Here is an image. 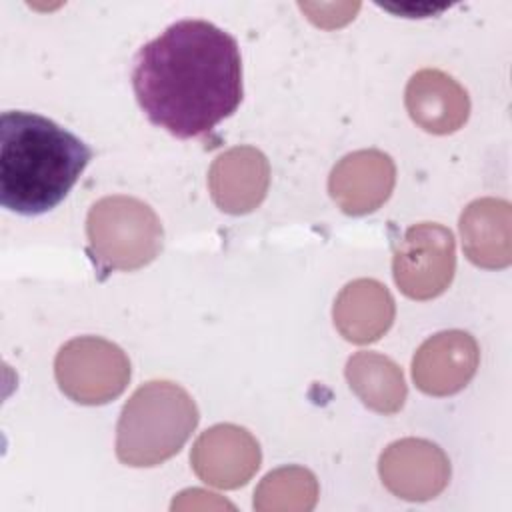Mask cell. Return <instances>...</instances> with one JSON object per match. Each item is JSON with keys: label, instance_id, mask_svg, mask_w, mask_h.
<instances>
[{"label": "cell", "instance_id": "cell-1", "mask_svg": "<svg viewBox=\"0 0 512 512\" xmlns=\"http://www.w3.org/2000/svg\"><path fill=\"white\" fill-rule=\"evenodd\" d=\"M132 88L148 120L176 138H200L242 100L236 40L206 20H180L144 44Z\"/></svg>", "mask_w": 512, "mask_h": 512}, {"label": "cell", "instance_id": "cell-2", "mask_svg": "<svg viewBox=\"0 0 512 512\" xmlns=\"http://www.w3.org/2000/svg\"><path fill=\"white\" fill-rule=\"evenodd\" d=\"M92 158L84 140L50 118L8 110L0 118V202L38 216L58 206Z\"/></svg>", "mask_w": 512, "mask_h": 512}, {"label": "cell", "instance_id": "cell-3", "mask_svg": "<svg viewBox=\"0 0 512 512\" xmlns=\"http://www.w3.org/2000/svg\"><path fill=\"white\" fill-rule=\"evenodd\" d=\"M198 424L192 396L168 380L142 384L124 404L116 428V456L126 466H156L172 458Z\"/></svg>", "mask_w": 512, "mask_h": 512}, {"label": "cell", "instance_id": "cell-4", "mask_svg": "<svg viewBox=\"0 0 512 512\" xmlns=\"http://www.w3.org/2000/svg\"><path fill=\"white\" fill-rule=\"evenodd\" d=\"M94 258L112 270H136L162 250V224L156 212L132 196L98 200L86 220Z\"/></svg>", "mask_w": 512, "mask_h": 512}, {"label": "cell", "instance_id": "cell-5", "mask_svg": "<svg viewBox=\"0 0 512 512\" xmlns=\"http://www.w3.org/2000/svg\"><path fill=\"white\" fill-rule=\"evenodd\" d=\"M54 374L70 400L94 406L124 392L130 380V362L120 346L98 336H80L58 350Z\"/></svg>", "mask_w": 512, "mask_h": 512}, {"label": "cell", "instance_id": "cell-6", "mask_svg": "<svg viewBox=\"0 0 512 512\" xmlns=\"http://www.w3.org/2000/svg\"><path fill=\"white\" fill-rule=\"evenodd\" d=\"M454 266V236L434 222L408 228L392 262L398 288L414 300H430L442 294L454 276Z\"/></svg>", "mask_w": 512, "mask_h": 512}, {"label": "cell", "instance_id": "cell-7", "mask_svg": "<svg viewBox=\"0 0 512 512\" xmlns=\"http://www.w3.org/2000/svg\"><path fill=\"white\" fill-rule=\"evenodd\" d=\"M384 486L406 500H428L440 494L450 478L446 454L422 438L392 442L380 456Z\"/></svg>", "mask_w": 512, "mask_h": 512}, {"label": "cell", "instance_id": "cell-8", "mask_svg": "<svg viewBox=\"0 0 512 512\" xmlns=\"http://www.w3.org/2000/svg\"><path fill=\"white\" fill-rule=\"evenodd\" d=\"M190 462L204 482L218 488H238L258 470L260 446L246 428L216 424L194 442Z\"/></svg>", "mask_w": 512, "mask_h": 512}, {"label": "cell", "instance_id": "cell-9", "mask_svg": "<svg viewBox=\"0 0 512 512\" xmlns=\"http://www.w3.org/2000/svg\"><path fill=\"white\" fill-rule=\"evenodd\" d=\"M394 182L396 168L388 154L380 150H358L334 166L328 190L342 212L364 216L388 200Z\"/></svg>", "mask_w": 512, "mask_h": 512}, {"label": "cell", "instance_id": "cell-10", "mask_svg": "<svg viewBox=\"0 0 512 512\" xmlns=\"http://www.w3.org/2000/svg\"><path fill=\"white\" fill-rule=\"evenodd\" d=\"M478 366V346L468 332L446 330L428 338L412 360L416 386L432 396L462 390Z\"/></svg>", "mask_w": 512, "mask_h": 512}, {"label": "cell", "instance_id": "cell-11", "mask_svg": "<svg viewBox=\"0 0 512 512\" xmlns=\"http://www.w3.org/2000/svg\"><path fill=\"white\" fill-rule=\"evenodd\" d=\"M270 184V164L252 146H236L220 154L208 172L212 200L222 212H252L266 196Z\"/></svg>", "mask_w": 512, "mask_h": 512}, {"label": "cell", "instance_id": "cell-12", "mask_svg": "<svg viewBox=\"0 0 512 512\" xmlns=\"http://www.w3.org/2000/svg\"><path fill=\"white\" fill-rule=\"evenodd\" d=\"M410 118L426 132L450 134L458 130L470 112L466 90L440 70H420L406 86Z\"/></svg>", "mask_w": 512, "mask_h": 512}, {"label": "cell", "instance_id": "cell-13", "mask_svg": "<svg viewBox=\"0 0 512 512\" xmlns=\"http://www.w3.org/2000/svg\"><path fill=\"white\" fill-rule=\"evenodd\" d=\"M332 314L338 332L346 340L368 344L392 326L394 298L378 280L358 278L340 290Z\"/></svg>", "mask_w": 512, "mask_h": 512}, {"label": "cell", "instance_id": "cell-14", "mask_svg": "<svg viewBox=\"0 0 512 512\" xmlns=\"http://www.w3.org/2000/svg\"><path fill=\"white\" fill-rule=\"evenodd\" d=\"M462 246L470 262L484 268H502L510 262V206L482 198L460 216Z\"/></svg>", "mask_w": 512, "mask_h": 512}, {"label": "cell", "instance_id": "cell-15", "mask_svg": "<svg viewBox=\"0 0 512 512\" xmlns=\"http://www.w3.org/2000/svg\"><path fill=\"white\" fill-rule=\"evenodd\" d=\"M346 378L352 392L374 412L394 414L406 400L402 370L378 352H356L350 356Z\"/></svg>", "mask_w": 512, "mask_h": 512}, {"label": "cell", "instance_id": "cell-16", "mask_svg": "<svg viewBox=\"0 0 512 512\" xmlns=\"http://www.w3.org/2000/svg\"><path fill=\"white\" fill-rule=\"evenodd\" d=\"M318 484L310 470L300 466L278 468L264 476L254 492L256 510H310L316 504Z\"/></svg>", "mask_w": 512, "mask_h": 512}]
</instances>
